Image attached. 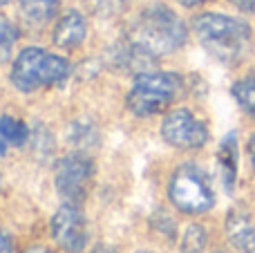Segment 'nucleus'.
<instances>
[{
	"mask_svg": "<svg viewBox=\"0 0 255 253\" xmlns=\"http://www.w3.org/2000/svg\"><path fill=\"white\" fill-rule=\"evenodd\" d=\"M85 36H88V22L76 9L63 13L54 25V45L61 49H76L85 40Z\"/></svg>",
	"mask_w": 255,
	"mask_h": 253,
	"instance_id": "nucleus-10",
	"label": "nucleus"
},
{
	"mask_svg": "<svg viewBox=\"0 0 255 253\" xmlns=\"http://www.w3.org/2000/svg\"><path fill=\"white\" fill-rule=\"evenodd\" d=\"M58 2L61 0H18V7L31 25H45L56 16Z\"/></svg>",
	"mask_w": 255,
	"mask_h": 253,
	"instance_id": "nucleus-13",
	"label": "nucleus"
},
{
	"mask_svg": "<svg viewBox=\"0 0 255 253\" xmlns=\"http://www.w3.org/2000/svg\"><path fill=\"white\" fill-rule=\"evenodd\" d=\"M25 253H52L47 249V247H40V245H34V247H29V249H25Z\"/></svg>",
	"mask_w": 255,
	"mask_h": 253,
	"instance_id": "nucleus-23",
	"label": "nucleus"
},
{
	"mask_svg": "<svg viewBox=\"0 0 255 253\" xmlns=\"http://www.w3.org/2000/svg\"><path fill=\"white\" fill-rule=\"evenodd\" d=\"M251 13H255V7H253V11H251Z\"/></svg>",
	"mask_w": 255,
	"mask_h": 253,
	"instance_id": "nucleus-27",
	"label": "nucleus"
},
{
	"mask_svg": "<svg viewBox=\"0 0 255 253\" xmlns=\"http://www.w3.org/2000/svg\"><path fill=\"white\" fill-rule=\"evenodd\" d=\"M9 2V0H0V7H2V4H7Z\"/></svg>",
	"mask_w": 255,
	"mask_h": 253,
	"instance_id": "nucleus-25",
	"label": "nucleus"
},
{
	"mask_svg": "<svg viewBox=\"0 0 255 253\" xmlns=\"http://www.w3.org/2000/svg\"><path fill=\"white\" fill-rule=\"evenodd\" d=\"M226 238L240 253H255V222L251 215L233 209L226 215Z\"/></svg>",
	"mask_w": 255,
	"mask_h": 253,
	"instance_id": "nucleus-9",
	"label": "nucleus"
},
{
	"mask_svg": "<svg viewBox=\"0 0 255 253\" xmlns=\"http://www.w3.org/2000/svg\"><path fill=\"white\" fill-rule=\"evenodd\" d=\"M0 253H13V242L4 229H0Z\"/></svg>",
	"mask_w": 255,
	"mask_h": 253,
	"instance_id": "nucleus-19",
	"label": "nucleus"
},
{
	"mask_svg": "<svg viewBox=\"0 0 255 253\" xmlns=\"http://www.w3.org/2000/svg\"><path fill=\"white\" fill-rule=\"evenodd\" d=\"M184 90V79L177 72H143L134 76L126 106L136 117H154L163 112Z\"/></svg>",
	"mask_w": 255,
	"mask_h": 253,
	"instance_id": "nucleus-4",
	"label": "nucleus"
},
{
	"mask_svg": "<svg viewBox=\"0 0 255 253\" xmlns=\"http://www.w3.org/2000/svg\"><path fill=\"white\" fill-rule=\"evenodd\" d=\"M18 40V29L7 16L0 13V65L13 56V47Z\"/></svg>",
	"mask_w": 255,
	"mask_h": 253,
	"instance_id": "nucleus-16",
	"label": "nucleus"
},
{
	"mask_svg": "<svg viewBox=\"0 0 255 253\" xmlns=\"http://www.w3.org/2000/svg\"><path fill=\"white\" fill-rule=\"evenodd\" d=\"M94 177V164L85 152H70L61 157L54 166L56 191L67 204L81 206L88 197L90 182Z\"/></svg>",
	"mask_w": 255,
	"mask_h": 253,
	"instance_id": "nucleus-6",
	"label": "nucleus"
},
{
	"mask_svg": "<svg viewBox=\"0 0 255 253\" xmlns=\"http://www.w3.org/2000/svg\"><path fill=\"white\" fill-rule=\"evenodd\" d=\"M31 128L25 121L16 119V117H0V155L9 150V148H22L29 141Z\"/></svg>",
	"mask_w": 255,
	"mask_h": 253,
	"instance_id": "nucleus-12",
	"label": "nucleus"
},
{
	"mask_svg": "<svg viewBox=\"0 0 255 253\" xmlns=\"http://www.w3.org/2000/svg\"><path fill=\"white\" fill-rule=\"evenodd\" d=\"M217 166L222 173V184L229 193L238 184V132H229L217 148Z\"/></svg>",
	"mask_w": 255,
	"mask_h": 253,
	"instance_id": "nucleus-11",
	"label": "nucleus"
},
{
	"mask_svg": "<svg viewBox=\"0 0 255 253\" xmlns=\"http://www.w3.org/2000/svg\"><path fill=\"white\" fill-rule=\"evenodd\" d=\"M231 2H233L235 7H240L242 11H249V13H251L253 7H255V0H231Z\"/></svg>",
	"mask_w": 255,
	"mask_h": 253,
	"instance_id": "nucleus-20",
	"label": "nucleus"
},
{
	"mask_svg": "<svg viewBox=\"0 0 255 253\" xmlns=\"http://www.w3.org/2000/svg\"><path fill=\"white\" fill-rule=\"evenodd\" d=\"M136 253H152V251H136Z\"/></svg>",
	"mask_w": 255,
	"mask_h": 253,
	"instance_id": "nucleus-26",
	"label": "nucleus"
},
{
	"mask_svg": "<svg viewBox=\"0 0 255 253\" xmlns=\"http://www.w3.org/2000/svg\"><path fill=\"white\" fill-rule=\"evenodd\" d=\"M90 253H117L115 249H112V247H106V245H99V247H94L92 251Z\"/></svg>",
	"mask_w": 255,
	"mask_h": 253,
	"instance_id": "nucleus-24",
	"label": "nucleus"
},
{
	"mask_svg": "<svg viewBox=\"0 0 255 253\" xmlns=\"http://www.w3.org/2000/svg\"><path fill=\"white\" fill-rule=\"evenodd\" d=\"M70 141L81 148L92 146V143H97V128L90 121H74L70 128Z\"/></svg>",
	"mask_w": 255,
	"mask_h": 253,
	"instance_id": "nucleus-17",
	"label": "nucleus"
},
{
	"mask_svg": "<svg viewBox=\"0 0 255 253\" xmlns=\"http://www.w3.org/2000/svg\"><path fill=\"white\" fill-rule=\"evenodd\" d=\"M249 159H251V168L255 173V132L251 134V139H249Z\"/></svg>",
	"mask_w": 255,
	"mask_h": 253,
	"instance_id": "nucleus-21",
	"label": "nucleus"
},
{
	"mask_svg": "<svg viewBox=\"0 0 255 253\" xmlns=\"http://www.w3.org/2000/svg\"><path fill=\"white\" fill-rule=\"evenodd\" d=\"M177 2H179L181 7H188V9H193V7H202V4L211 2V0H177Z\"/></svg>",
	"mask_w": 255,
	"mask_h": 253,
	"instance_id": "nucleus-22",
	"label": "nucleus"
},
{
	"mask_svg": "<svg viewBox=\"0 0 255 253\" xmlns=\"http://www.w3.org/2000/svg\"><path fill=\"white\" fill-rule=\"evenodd\" d=\"M208 242V233L202 224H188L181 236L179 253H204Z\"/></svg>",
	"mask_w": 255,
	"mask_h": 253,
	"instance_id": "nucleus-15",
	"label": "nucleus"
},
{
	"mask_svg": "<svg viewBox=\"0 0 255 253\" xmlns=\"http://www.w3.org/2000/svg\"><path fill=\"white\" fill-rule=\"evenodd\" d=\"M193 29L204 49L229 67L240 65L253 47V29L242 18L206 11L195 16Z\"/></svg>",
	"mask_w": 255,
	"mask_h": 253,
	"instance_id": "nucleus-1",
	"label": "nucleus"
},
{
	"mask_svg": "<svg viewBox=\"0 0 255 253\" xmlns=\"http://www.w3.org/2000/svg\"><path fill=\"white\" fill-rule=\"evenodd\" d=\"M231 92H233L235 101L240 103V108H242L247 115L255 117V72L244 76V79H240L238 83H233Z\"/></svg>",
	"mask_w": 255,
	"mask_h": 253,
	"instance_id": "nucleus-14",
	"label": "nucleus"
},
{
	"mask_svg": "<svg viewBox=\"0 0 255 253\" xmlns=\"http://www.w3.org/2000/svg\"><path fill=\"white\" fill-rule=\"evenodd\" d=\"M29 141H31V148H34V152L40 157V159H45V157H49V155L54 152V139H52V132H47V130H45L40 124L36 126L34 130H31Z\"/></svg>",
	"mask_w": 255,
	"mask_h": 253,
	"instance_id": "nucleus-18",
	"label": "nucleus"
},
{
	"mask_svg": "<svg viewBox=\"0 0 255 253\" xmlns=\"http://www.w3.org/2000/svg\"><path fill=\"white\" fill-rule=\"evenodd\" d=\"M49 229H52L54 242L65 253H81L88 245V222L76 204L63 202V206L54 213Z\"/></svg>",
	"mask_w": 255,
	"mask_h": 253,
	"instance_id": "nucleus-8",
	"label": "nucleus"
},
{
	"mask_svg": "<svg viewBox=\"0 0 255 253\" xmlns=\"http://www.w3.org/2000/svg\"><path fill=\"white\" fill-rule=\"evenodd\" d=\"M72 65L67 58L49 54L40 47H27L16 56L9 72V81L18 92H36L43 88L58 85L70 76Z\"/></svg>",
	"mask_w": 255,
	"mask_h": 253,
	"instance_id": "nucleus-3",
	"label": "nucleus"
},
{
	"mask_svg": "<svg viewBox=\"0 0 255 253\" xmlns=\"http://www.w3.org/2000/svg\"><path fill=\"white\" fill-rule=\"evenodd\" d=\"M168 197L177 211L188 215L206 213L215 204L211 179L195 164H184L172 173L168 184Z\"/></svg>",
	"mask_w": 255,
	"mask_h": 253,
	"instance_id": "nucleus-5",
	"label": "nucleus"
},
{
	"mask_svg": "<svg viewBox=\"0 0 255 253\" xmlns=\"http://www.w3.org/2000/svg\"><path fill=\"white\" fill-rule=\"evenodd\" d=\"M128 40L157 58L184 47L188 40V29L186 22L168 4L154 2L141 9L139 16L132 20L128 29Z\"/></svg>",
	"mask_w": 255,
	"mask_h": 253,
	"instance_id": "nucleus-2",
	"label": "nucleus"
},
{
	"mask_svg": "<svg viewBox=\"0 0 255 253\" xmlns=\"http://www.w3.org/2000/svg\"><path fill=\"white\" fill-rule=\"evenodd\" d=\"M161 137L179 150H197L208 141V128L186 108H175L161 121Z\"/></svg>",
	"mask_w": 255,
	"mask_h": 253,
	"instance_id": "nucleus-7",
	"label": "nucleus"
}]
</instances>
